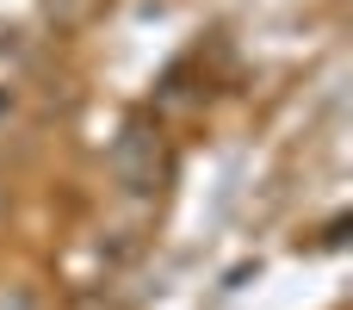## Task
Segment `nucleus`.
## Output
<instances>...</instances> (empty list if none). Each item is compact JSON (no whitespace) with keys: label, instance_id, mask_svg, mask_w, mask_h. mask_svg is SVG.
Here are the masks:
<instances>
[{"label":"nucleus","instance_id":"nucleus-1","mask_svg":"<svg viewBox=\"0 0 353 310\" xmlns=\"http://www.w3.org/2000/svg\"><path fill=\"white\" fill-rule=\"evenodd\" d=\"M118 180H124V193H149L155 186V137L149 130H124V143H118Z\"/></svg>","mask_w":353,"mask_h":310}]
</instances>
